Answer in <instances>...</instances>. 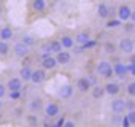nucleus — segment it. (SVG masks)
<instances>
[{"instance_id":"obj_1","label":"nucleus","mask_w":135,"mask_h":127,"mask_svg":"<svg viewBox=\"0 0 135 127\" xmlns=\"http://www.w3.org/2000/svg\"><path fill=\"white\" fill-rule=\"evenodd\" d=\"M95 70H97V73H99L102 78H105V80H110V78L114 75V73H113V65H111L108 60H100V62L97 64Z\"/></svg>"},{"instance_id":"obj_2","label":"nucleus","mask_w":135,"mask_h":127,"mask_svg":"<svg viewBox=\"0 0 135 127\" xmlns=\"http://www.w3.org/2000/svg\"><path fill=\"white\" fill-rule=\"evenodd\" d=\"M43 113H45L46 119H54V118H57L60 114V106L57 103H54V102H49V103H46L43 106Z\"/></svg>"},{"instance_id":"obj_3","label":"nucleus","mask_w":135,"mask_h":127,"mask_svg":"<svg viewBox=\"0 0 135 127\" xmlns=\"http://www.w3.org/2000/svg\"><path fill=\"white\" fill-rule=\"evenodd\" d=\"M118 48H119L121 52H124V54H130V52H133V49H135V43H133L132 38H121Z\"/></svg>"},{"instance_id":"obj_4","label":"nucleus","mask_w":135,"mask_h":127,"mask_svg":"<svg viewBox=\"0 0 135 127\" xmlns=\"http://www.w3.org/2000/svg\"><path fill=\"white\" fill-rule=\"evenodd\" d=\"M57 65H59V64H57V60H56L54 56H51V54L41 56V69H45V70H54Z\"/></svg>"},{"instance_id":"obj_5","label":"nucleus","mask_w":135,"mask_h":127,"mask_svg":"<svg viewBox=\"0 0 135 127\" xmlns=\"http://www.w3.org/2000/svg\"><path fill=\"white\" fill-rule=\"evenodd\" d=\"M13 52L18 56V57H27L29 54H30V46H27L26 43H22V41H18L15 46H13Z\"/></svg>"},{"instance_id":"obj_6","label":"nucleus","mask_w":135,"mask_h":127,"mask_svg":"<svg viewBox=\"0 0 135 127\" xmlns=\"http://www.w3.org/2000/svg\"><path fill=\"white\" fill-rule=\"evenodd\" d=\"M45 80H46V70H45V69H37V70H32V75H30V83H33L35 86H38V84H41Z\"/></svg>"},{"instance_id":"obj_7","label":"nucleus","mask_w":135,"mask_h":127,"mask_svg":"<svg viewBox=\"0 0 135 127\" xmlns=\"http://www.w3.org/2000/svg\"><path fill=\"white\" fill-rule=\"evenodd\" d=\"M130 13H132V8L129 5H121L118 8V19L121 22H129L130 19Z\"/></svg>"},{"instance_id":"obj_8","label":"nucleus","mask_w":135,"mask_h":127,"mask_svg":"<svg viewBox=\"0 0 135 127\" xmlns=\"http://www.w3.org/2000/svg\"><path fill=\"white\" fill-rule=\"evenodd\" d=\"M110 108L113 113L116 114H121L126 111V100L124 99H113V102L110 103Z\"/></svg>"},{"instance_id":"obj_9","label":"nucleus","mask_w":135,"mask_h":127,"mask_svg":"<svg viewBox=\"0 0 135 127\" xmlns=\"http://www.w3.org/2000/svg\"><path fill=\"white\" fill-rule=\"evenodd\" d=\"M91 87H92V84H91V81L88 80V76H81V78L76 80V89H78L80 92L86 94V92L91 91Z\"/></svg>"},{"instance_id":"obj_10","label":"nucleus","mask_w":135,"mask_h":127,"mask_svg":"<svg viewBox=\"0 0 135 127\" xmlns=\"http://www.w3.org/2000/svg\"><path fill=\"white\" fill-rule=\"evenodd\" d=\"M56 60H57V64L59 65H67V64H70V60H72V54L69 52V51H59V52H56Z\"/></svg>"},{"instance_id":"obj_11","label":"nucleus","mask_w":135,"mask_h":127,"mask_svg":"<svg viewBox=\"0 0 135 127\" xmlns=\"http://www.w3.org/2000/svg\"><path fill=\"white\" fill-rule=\"evenodd\" d=\"M103 87H105V94L107 95H111V97H116L121 92V86L118 83H113V81H108Z\"/></svg>"},{"instance_id":"obj_12","label":"nucleus","mask_w":135,"mask_h":127,"mask_svg":"<svg viewBox=\"0 0 135 127\" xmlns=\"http://www.w3.org/2000/svg\"><path fill=\"white\" fill-rule=\"evenodd\" d=\"M73 86L70 84V83H65V84H62L60 87H59V97L60 99H70L72 95H73Z\"/></svg>"},{"instance_id":"obj_13","label":"nucleus","mask_w":135,"mask_h":127,"mask_svg":"<svg viewBox=\"0 0 135 127\" xmlns=\"http://www.w3.org/2000/svg\"><path fill=\"white\" fill-rule=\"evenodd\" d=\"M7 89L8 91H22V80L19 76L10 78L8 83H7Z\"/></svg>"},{"instance_id":"obj_14","label":"nucleus","mask_w":135,"mask_h":127,"mask_svg":"<svg viewBox=\"0 0 135 127\" xmlns=\"http://www.w3.org/2000/svg\"><path fill=\"white\" fill-rule=\"evenodd\" d=\"M97 14H99L100 19H108V18L113 14V10H111L107 3H100L99 8H97Z\"/></svg>"},{"instance_id":"obj_15","label":"nucleus","mask_w":135,"mask_h":127,"mask_svg":"<svg viewBox=\"0 0 135 127\" xmlns=\"http://www.w3.org/2000/svg\"><path fill=\"white\" fill-rule=\"evenodd\" d=\"M43 99L41 97H33L32 100H30V103H29V108H30V111L32 113H38L40 110H43Z\"/></svg>"},{"instance_id":"obj_16","label":"nucleus","mask_w":135,"mask_h":127,"mask_svg":"<svg viewBox=\"0 0 135 127\" xmlns=\"http://www.w3.org/2000/svg\"><path fill=\"white\" fill-rule=\"evenodd\" d=\"M75 45H80V46H84L89 40H91V35H89V32H80V33H76L75 37Z\"/></svg>"},{"instance_id":"obj_17","label":"nucleus","mask_w":135,"mask_h":127,"mask_svg":"<svg viewBox=\"0 0 135 127\" xmlns=\"http://www.w3.org/2000/svg\"><path fill=\"white\" fill-rule=\"evenodd\" d=\"M129 69L130 67H127V65H124V64H114L113 65V73L116 75V76H126L127 73H129Z\"/></svg>"},{"instance_id":"obj_18","label":"nucleus","mask_w":135,"mask_h":127,"mask_svg":"<svg viewBox=\"0 0 135 127\" xmlns=\"http://www.w3.org/2000/svg\"><path fill=\"white\" fill-rule=\"evenodd\" d=\"M89 92H91L92 99H95V100H99V99H102L103 95H107V94H105V87H103V86H99V84H94Z\"/></svg>"},{"instance_id":"obj_19","label":"nucleus","mask_w":135,"mask_h":127,"mask_svg":"<svg viewBox=\"0 0 135 127\" xmlns=\"http://www.w3.org/2000/svg\"><path fill=\"white\" fill-rule=\"evenodd\" d=\"M59 41H60V45H62L64 49H72L75 46V38L70 37V35H62Z\"/></svg>"},{"instance_id":"obj_20","label":"nucleus","mask_w":135,"mask_h":127,"mask_svg":"<svg viewBox=\"0 0 135 127\" xmlns=\"http://www.w3.org/2000/svg\"><path fill=\"white\" fill-rule=\"evenodd\" d=\"M13 37H15V32H13L11 27H2V29H0V40L10 41Z\"/></svg>"},{"instance_id":"obj_21","label":"nucleus","mask_w":135,"mask_h":127,"mask_svg":"<svg viewBox=\"0 0 135 127\" xmlns=\"http://www.w3.org/2000/svg\"><path fill=\"white\" fill-rule=\"evenodd\" d=\"M30 75H32V69L29 65H22L19 70V78L26 83V81H30Z\"/></svg>"},{"instance_id":"obj_22","label":"nucleus","mask_w":135,"mask_h":127,"mask_svg":"<svg viewBox=\"0 0 135 127\" xmlns=\"http://www.w3.org/2000/svg\"><path fill=\"white\" fill-rule=\"evenodd\" d=\"M32 10L37 13H43L46 10V0H32Z\"/></svg>"},{"instance_id":"obj_23","label":"nucleus","mask_w":135,"mask_h":127,"mask_svg":"<svg viewBox=\"0 0 135 127\" xmlns=\"http://www.w3.org/2000/svg\"><path fill=\"white\" fill-rule=\"evenodd\" d=\"M49 48H51V52H52V54H56V52H59V51L64 49L59 40H51V41H49Z\"/></svg>"},{"instance_id":"obj_24","label":"nucleus","mask_w":135,"mask_h":127,"mask_svg":"<svg viewBox=\"0 0 135 127\" xmlns=\"http://www.w3.org/2000/svg\"><path fill=\"white\" fill-rule=\"evenodd\" d=\"M10 52V45H8V41H3V40H0V56H7Z\"/></svg>"},{"instance_id":"obj_25","label":"nucleus","mask_w":135,"mask_h":127,"mask_svg":"<svg viewBox=\"0 0 135 127\" xmlns=\"http://www.w3.org/2000/svg\"><path fill=\"white\" fill-rule=\"evenodd\" d=\"M103 51H105L107 54H114V52H116V46H114V43L107 41V43L103 45Z\"/></svg>"},{"instance_id":"obj_26","label":"nucleus","mask_w":135,"mask_h":127,"mask_svg":"<svg viewBox=\"0 0 135 127\" xmlns=\"http://www.w3.org/2000/svg\"><path fill=\"white\" fill-rule=\"evenodd\" d=\"M119 26H121L119 19H108L107 21V29H118Z\"/></svg>"},{"instance_id":"obj_27","label":"nucleus","mask_w":135,"mask_h":127,"mask_svg":"<svg viewBox=\"0 0 135 127\" xmlns=\"http://www.w3.org/2000/svg\"><path fill=\"white\" fill-rule=\"evenodd\" d=\"M126 92H127L130 97H135V81H130V83L126 86Z\"/></svg>"},{"instance_id":"obj_28","label":"nucleus","mask_w":135,"mask_h":127,"mask_svg":"<svg viewBox=\"0 0 135 127\" xmlns=\"http://www.w3.org/2000/svg\"><path fill=\"white\" fill-rule=\"evenodd\" d=\"M40 51H41L43 56H46V54H52V52H51V48H49V43H43L41 48H40Z\"/></svg>"},{"instance_id":"obj_29","label":"nucleus","mask_w":135,"mask_h":127,"mask_svg":"<svg viewBox=\"0 0 135 127\" xmlns=\"http://www.w3.org/2000/svg\"><path fill=\"white\" fill-rule=\"evenodd\" d=\"M126 116L129 118V121H130V125H135V108H133V110H129Z\"/></svg>"},{"instance_id":"obj_30","label":"nucleus","mask_w":135,"mask_h":127,"mask_svg":"<svg viewBox=\"0 0 135 127\" xmlns=\"http://www.w3.org/2000/svg\"><path fill=\"white\" fill-rule=\"evenodd\" d=\"M21 41H22V43H26V45H27V46H32V45H33V43H35V40H33V38H32V37H30V35H24V37H22V40H21Z\"/></svg>"},{"instance_id":"obj_31","label":"nucleus","mask_w":135,"mask_h":127,"mask_svg":"<svg viewBox=\"0 0 135 127\" xmlns=\"http://www.w3.org/2000/svg\"><path fill=\"white\" fill-rule=\"evenodd\" d=\"M65 119H67V118H65L64 114H62V116L59 114V116H57V121L54 122V125H56V127H64V122H65Z\"/></svg>"},{"instance_id":"obj_32","label":"nucleus","mask_w":135,"mask_h":127,"mask_svg":"<svg viewBox=\"0 0 135 127\" xmlns=\"http://www.w3.org/2000/svg\"><path fill=\"white\" fill-rule=\"evenodd\" d=\"M135 108V100H126V111H129V110H133Z\"/></svg>"},{"instance_id":"obj_33","label":"nucleus","mask_w":135,"mask_h":127,"mask_svg":"<svg viewBox=\"0 0 135 127\" xmlns=\"http://www.w3.org/2000/svg\"><path fill=\"white\" fill-rule=\"evenodd\" d=\"M19 97H21V91H10V99L18 100Z\"/></svg>"},{"instance_id":"obj_34","label":"nucleus","mask_w":135,"mask_h":127,"mask_svg":"<svg viewBox=\"0 0 135 127\" xmlns=\"http://www.w3.org/2000/svg\"><path fill=\"white\" fill-rule=\"evenodd\" d=\"M7 91H8V89H7V86L0 83V99H3V97L7 95Z\"/></svg>"},{"instance_id":"obj_35","label":"nucleus","mask_w":135,"mask_h":127,"mask_svg":"<svg viewBox=\"0 0 135 127\" xmlns=\"http://www.w3.org/2000/svg\"><path fill=\"white\" fill-rule=\"evenodd\" d=\"M121 125H122V127H129V125H130V121H129L127 116H124V118L121 119Z\"/></svg>"},{"instance_id":"obj_36","label":"nucleus","mask_w":135,"mask_h":127,"mask_svg":"<svg viewBox=\"0 0 135 127\" xmlns=\"http://www.w3.org/2000/svg\"><path fill=\"white\" fill-rule=\"evenodd\" d=\"M29 122H30L32 125H35V124H38V119H37L33 114H30V116H29Z\"/></svg>"},{"instance_id":"obj_37","label":"nucleus","mask_w":135,"mask_h":127,"mask_svg":"<svg viewBox=\"0 0 135 127\" xmlns=\"http://www.w3.org/2000/svg\"><path fill=\"white\" fill-rule=\"evenodd\" d=\"M64 127H75V121H67V119H65Z\"/></svg>"},{"instance_id":"obj_38","label":"nucleus","mask_w":135,"mask_h":127,"mask_svg":"<svg viewBox=\"0 0 135 127\" xmlns=\"http://www.w3.org/2000/svg\"><path fill=\"white\" fill-rule=\"evenodd\" d=\"M129 62L132 65H135V52H130V57H129Z\"/></svg>"},{"instance_id":"obj_39","label":"nucleus","mask_w":135,"mask_h":127,"mask_svg":"<svg viewBox=\"0 0 135 127\" xmlns=\"http://www.w3.org/2000/svg\"><path fill=\"white\" fill-rule=\"evenodd\" d=\"M129 21L135 24V10H132V13H130V19H129Z\"/></svg>"},{"instance_id":"obj_40","label":"nucleus","mask_w":135,"mask_h":127,"mask_svg":"<svg viewBox=\"0 0 135 127\" xmlns=\"http://www.w3.org/2000/svg\"><path fill=\"white\" fill-rule=\"evenodd\" d=\"M113 121H114V122H118V124H119V122H121V118H119V114H118V116H116V118H114V119H113Z\"/></svg>"},{"instance_id":"obj_41","label":"nucleus","mask_w":135,"mask_h":127,"mask_svg":"<svg viewBox=\"0 0 135 127\" xmlns=\"http://www.w3.org/2000/svg\"><path fill=\"white\" fill-rule=\"evenodd\" d=\"M2 118H3V113H2V110H0V122H2Z\"/></svg>"},{"instance_id":"obj_42","label":"nucleus","mask_w":135,"mask_h":127,"mask_svg":"<svg viewBox=\"0 0 135 127\" xmlns=\"http://www.w3.org/2000/svg\"><path fill=\"white\" fill-rule=\"evenodd\" d=\"M2 106H3V102H2V99H0V110H2Z\"/></svg>"},{"instance_id":"obj_43","label":"nucleus","mask_w":135,"mask_h":127,"mask_svg":"<svg viewBox=\"0 0 135 127\" xmlns=\"http://www.w3.org/2000/svg\"><path fill=\"white\" fill-rule=\"evenodd\" d=\"M0 11H2V3H0Z\"/></svg>"}]
</instances>
